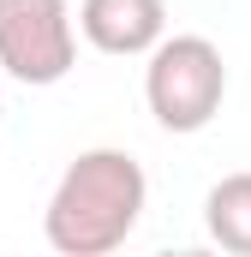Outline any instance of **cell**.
<instances>
[{
	"instance_id": "3957f363",
	"label": "cell",
	"mask_w": 251,
	"mask_h": 257,
	"mask_svg": "<svg viewBox=\"0 0 251 257\" xmlns=\"http://www.w3.org/2000/svg\"><path fill=\"white\" fill-rule=\"evenodd\" d=\"M78 60V18L66 0H0V66L30 84L48 90L60 84Z\"/></svg>"
},
{
	"instance_id": "5b68a950",
	"label": "cell",
	"mask_w": 251,
	"mask_h": 257,
	"mask_svg": "<svg viewBox=\"0 0 251 257\" xmlns=\"http://www.w3.org/2000/svg\"><path fill=\"white\" fill-rule=\"evenodd\" d=\"M203 227L221 251L251 257V174H227L203 197Z\"/></svg>"
},
{
	"instance_id": "7a4b0ae2",
	"label": "cell",
	"mask_w": 251,
	"mask_h": 257,
	"mask_svg": "<svg viewBox=\"0 0 251 257\" xmlns=\"http://www.w3.org/2000/svg\"><path fill=\"white\" fill-rule=\"evenodd\" d=\"M221 96H227V60L209 36H162L150 48L144 102L162 132H180V138L203 132L221 114Z\"/></svg>"
},
{
	"instance_id": "277c9868",
	"label": "cell",
	"mask_w": 251,
	"mask_h": 257,
	"mask_svg": "<svg viewBox=\"0 0 251 257\" xmlns=\"http://www.w3.org/2000/svg\"><path fill=\"white\" fill-rule=\"evenodd\" d=\"M78 30L90 48L102 54H150L168 36V0H84L78 6Z\"/></svg>"
},
{
	"instance_id": "6da1fadb",
	"label": "cell",
	"mask_w": 251,
	"mask_h": 257,
	"mask_svg": "<svg viewBox=\"0 0 251 257\" xmlns=\"http://www.w3.org/2000/svg\"><path fill=\"white\" fill-rule=\"evenodd\" d=\"M144 203H150V180H144L138 156L84 150L60 174V186L42 209V233L60 257H108L144 221Z\"/></svg>"
},
{
	"instance_id": "8992f818",
	"label": "cell",
	"mask_w": 251,
	"mask_h": 257,
	"mask_svg": "<svg viewBox=\"0 0 251 257\" xmlns=\"http://www.w3.org/2000/svg\"><path fill=\"white\" fill-rule=\"evenodd\" d=\"M0 114H6V108H0Z\"/></svg>"
}]
</instances>
